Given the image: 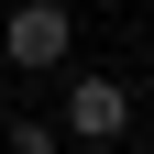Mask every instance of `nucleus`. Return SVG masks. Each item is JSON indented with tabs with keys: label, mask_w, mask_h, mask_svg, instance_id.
I'll use <instances>...</instances> for the list:
<instances>
[{
	"label": "nucleus",
	"mask_w": 154,
	"mask_h": 154,
	"mask_svg": "<svg viewBox=\"0 0 154 154\" xmlns=\"http://www.w3.org/2000/svg\"><path fill=\"white\" fill-rule=\"evenodd\" d=\"M0 55H11L22 77H55V66L77 55V22H66V0H22V11L0 22Z\"/></svg>",
	"instance_id": "f257e3e1"
},
{
	"label": "nucleus",
	"mask_w": 154,
	"mask_h": 154,
	"mask_svg": "<svg viewBox=\"0 0 154 154\" xmlns=\"http://www.w3.org/2000/svg\"><path fill=\"white\" fill-rule=\"evenodd\" d=\"M55 132H66V143H121V132H132V88L99 77V66L66 77V121H55Z\"/></svg>",
	"instance_id": "f03ea898"
},
{
	"label": "nucleus",
	"mask_w": 154,
	"mask_h": 154,
	"mask_svg": "<svg viewBox=\"0 0 154 154\" xmlns=\"http://www.w3.org/2000/svg\"><path fill=\"white\" fill-rule=\"evenodd\" d=\"M0 154H66V132H55V121H11V132H0Z\"/></svg>",
	"instance_id": "7ed1b4c3"
}]
</instances>
